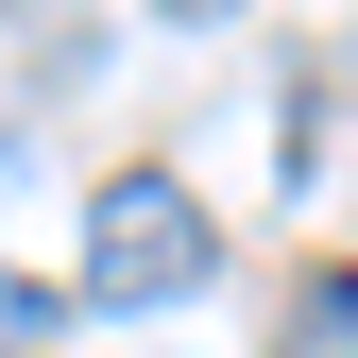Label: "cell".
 <instances>
[{
  "label": "cell",
  "instance_id": "6da1fadb",
  "mask_svg": "<svg viewBox=\"0 0 358 358\" xmlns=\"http://www.w3.org/2000/svg\"><path fill=\"white\" fill-rule=\"evenodd\" d=\"M205 273H222V222L171 188V171H120V188L85 205V290L103 307H188Z\"/></svg>",
  "mask_w": 358,
  "mask_h": 358
},
{
  "label": "cell",
  "instance_id": "7a4b0ae2",
  "mask_svg": "<svg viewBox=\"0 0 358 358\" xmlns=\"http://www.w3.org/2000/svg\"><path fill=\"white\" fill-rule=\"evenodd\" d=\"M290 358H358V273H307L290 290Z\"/></svg>",
  "mask_w": 358,
  "mask_h": 358
},
{
  "label": "cell",
  "instance_id": "5b68a950",
  "mask_svg": "<svg viewBox=\"0 0 358 358\" xmlns=\"http://www.w3.org/2000/svg\"><path fill=\"white\" fill-rule=\"evenodd\" d=\"M0 171H17V103H0Z\"/></svg>",
  "mask_w": 358,
  "mask_h": 358
},
{
  "label": "cell",
  "instance_id": "277c9868",
  "mask_svg": "<svg viewBox=\"0 0 358 358\" xmlns=\"http://www.w3.org/2000/svg\"><path fill=\"white\" fill-rule=\"evenodd\" d=\"M154 17H239V0H154Z\"/></svg>",
  "mask_w": 358,
  "mask_h": 358
},
{
  "label": "cell",
  "instance_id": "3957f363",
  "mask_svg": "<svg viewBox=\"0 0 358 358\" xmlns=\"http://www.w3.org/2000/svg\"><path fill=\"white\" fill-rule=\"evenodd\" d=\"M0 341H52V290L34 273H0Z\"/></svg>",
  "mask_w": 358,
  "mask_h": 358
}]
</instances>
